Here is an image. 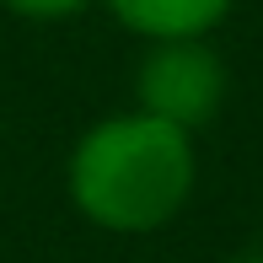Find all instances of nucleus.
Segmentation results:
<instances>
[{"label":"nucleus","mask_w":263,"mask_h":263,"mask_svg":"<svg viewBox=\"0 0 263 263\" xmlns=\"http://www.w3.org/2000/svg\"><path fill=\"white\" fill-rule=\"evenodd\" d=\"M135 91H140V113L166 118L177 129H199L215 118L226 97V65L204 38H161L140 59Z\"/></svg>","instance_id":"f03ea898"},{"label":"nucleus","mask_w":263,"mask_h":263,"mask_svg":"<svg viewBox=\"0 0 263 263\" xmlns=\"http://www.w3.org/2000/svg\"><path fill=\"white\" fill-rule=\"evenodd\" d=\"M16 16H32V22H59V16H76L86 0H6Z\"/></svg>","instance_id":"20e7f679"},{"label":"nucleus","mask_w":263,"mask_h":263,"mask_svg":"<svg viewBox=\"0 0 263 263\" xmlns=\"http://www.w3.org/2000/svg\"><path fill=\"white\" fill-rule=\"evenodd\" d=\"M124 27L145 38H204L215 22L231 11V0H107Z\"/></svg>","instance_id":"7ed1b4c3"},{"label":"nucleus","mask_w":263,"mask_h":263,"mask_svg":"<svg viewBox=\"0 0 263 263\" xmlns=\"http://www.w3.org/2000/svg\"><path fill=\"white\" fill-rule=\"evenodd\" d=\"M194 194L188 129L151 113H124L86 129L70 156V199L107 231H156Z\"/></svg>","instance_id":"f257e3e1"},{"label":"nucleus","mask_w":263,"mask_h":263,"mask_svg":"<svg viewBox=\"0 0 263 263\" xmlns=\"http://www.w3.org/2000/svg\"><path fill=\"white\" fill-rule=\"evenodd\" d=\"M242 263H263V253H247V258H242Z\"/></svg>","instance_id":"39448f33"}]
</instances>
